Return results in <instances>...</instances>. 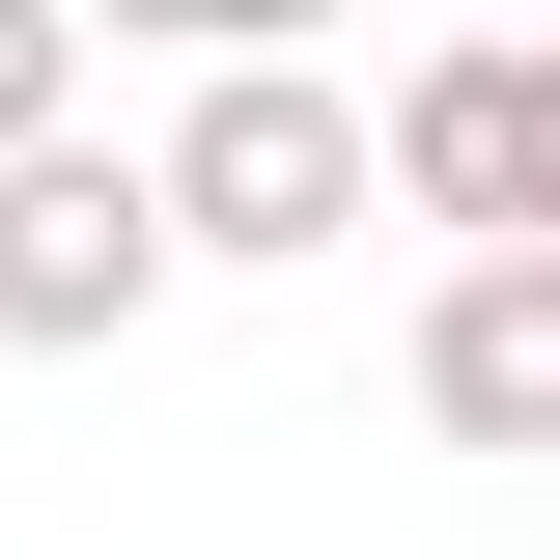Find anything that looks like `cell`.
I'll list each match as a JSON object with an SVG mask.
<instances>
[{
  "instance_id": "obj_5",
  "label": "cell",
  "mask_w": 560,
  "mask_h": 560,
  "mask_svg": "<svg viewBox=\"0 0 560 560\" xmlns=\"http://www.w3.org/2000/svg\"><path fill=\"white\" fill-rule=\"evenodd\" d=\"M28 140H84V0H0V168Z\"/></svg>"
},
{
  "instance_id": "obj_2",
  "label": "cell",
  "mask_w": 560,
  "mask_h": 560,
  "mask_svg": "<svg viewBox=\"0 0 560 560\" xmlns=\"http://www.w3.org/2000/svg\"><path fill=\"white\" fill-rule=\"evenodd\" d=\"M364 197H420L448 253H560V57L448 28L420 84H364Z\"/></svg>"
},
{
  "instance_id": "obj_1",
  "label": "cell",
  "mask_w": 560,
  "mask_h": 560,
  "mask_svg": "<svg viewBox=\"0 0 560 560\" xmlns=\"http://www.w3.org/2000/svg\"><path fill=\"white\" fill-rule=\"evenodd\" d=\"M140 224H168V280H308L364 224V84H308L253 28V57H197V113L140 140Z\"/></svg>"
},
{
  "instance_id": "obj_4",
  "label": "cell",
  "mask_w": 560,
  "mask_h": 560,
  "mask_svg": "<svg viewBox=\"0 0 560 560\" xmlns=\"http://www.w3.org/2000/svg\"><path fill=\"white\" fill-rule=\"evenodd\" d=\"M420 420H448V448H560V253H448V308H420Z\"/></svg>"
},
{
  "instance_id": "obj_3",
  "label": "cell",
  "mask_w": 560,
  "mask_h": 560,
  "mask_svg": "<svg viewBox=\"0 0 560 560\" xmlns=\"http://www.w3.org/2000/svg\"><path fill=\"white\" fill-rule=\"evenodd\" d=\"M140 308H168L140 140H28V168H0V337H28V364H113Z\"/></svg>"
}]
</instances>
